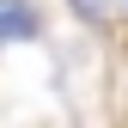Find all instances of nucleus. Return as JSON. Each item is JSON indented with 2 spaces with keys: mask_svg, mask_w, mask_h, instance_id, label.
Masks as SVG:
<instances>
[{
  "mask_svg": "<svg viewBox=\"0 0 128 128\" xmlns=\"http://www.w3.org/2000/svg\"><path fill=\"white\" fill-rule=\"evenodd\" d=\"M43 30V12L30 0H0V43H30Z\"/></svg>",
  "mask_w": 128,
  "mask_h": 128,
  "instance_id": "obj_1",
  "label": "nucleus"
},
{
  "mask_svg": "<svg viewBox=\"0 0 128 128\" xmlns=\"http://www.w3.org/2000/svg\"><path fill=\"white\" fill-rule=\"evenodd\" d=\"M73 12H79V18H86V24H110V0H73Z\"/></svg>",
  "mask_w": 128,
  "mask_h": 128,
  "instance_id": "obj_2",
  "label": "nucleus"
}]
</instances>
